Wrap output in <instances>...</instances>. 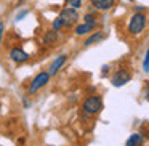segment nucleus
<instances>
[{
    "instance_id": "nucleus-1",
    "label": "nucleus",
    "mask_w": 149,
    "mask_h": 146,
    "mask_svg": "<svg viewBox=\"0 0 149 146\" xmlns=\"http://www.w3.org/2000/svg\"><path fill=\"white\" fill-rule=\"evenodd\" d=\"M82 109L88 116H96L101 109H103V100L100 95H91V96L85 98L82 103Z\"/></svg>"
},
{
    "instance_id": "nucleus-2",
    "label": "nucleus",
    "mask_w": 149,
    "mask_h": 146,
    "mask_svg": "<svg viewBox=\"0 0 149 146\" xmlns=\"http://www.w3.org/2000/svg\"><path fill=\"white\" fill-rule=\"evenodd\" d=\"M146 23H148V18H146L144 13H136L133 15L132 18H130L128 21V32L132 34V36H138V34H141L143 31H144L146 27Z\"/></svg>"
},
{
    "instance_id": "nucleus-3",
    "label": "nucleus",
    "mask_w": 149,
    "mask_h": 146,
    "mask_svg": "<svg viewBox=\"0 0 149 146\" xmlns=\"http://www.w3.org/2000/svg\"><path fill=\"white\" fill-rule=\"evenodd\" d=\"M50 77H52V75H50L48 71H40L39 74H37L36 77L32 79L29 88H27V93H29V95H36L37 92L40 90V88H43L47 84H48Z\"/></svg>"
},
{
    "instance_id": "nucleus-4",
    "label": "nucleus",
    "mask_w": 149,
    "mask_h": 146,
    "mask_svg": "<svg viewBox=\"0 0 149 146\" xmlns=\"http://www.w3.org/2000/svg\"><path fill=\"white\" fill-rule=\"evenodd\" d=\"M59 18L63 20L64 23V27H72L79 20V13L75 8H71V7H66L59 11Z\"/></svg>"
},
{
    "instance_id": "nucleus-5",
    "label": "nucleus",
    "mask_w": 149,
    "mask_h": 146,
    "mask_svg": "<svg viewBox=\"0 0 149 146\" xmlns=\"http://www.w3.org/2000/svg\"><path fill=\"white\" fill-rule=\"evenodd\" d=\"M130 80H132V74H130L127 69H117L112 74V77H111V84H112L114 87H123V85L128 84Z\"/></svg>"
},
{
    "instance_id": "nucleus-6",
    "label": "nucleus",
    "mask_w": 149,
    "mask_h": 146,
    "mask_svg": "<svg viewBox=\"0 0 149 146\" xmlns=\"http://www.w3.org/2000/svg\"><path fill=\"white\" fill-rule=\"evenodd\" d=\"M88 2L96 11H109L114 8L117 0H88Z\"/></svg>"
},
{
    "instance_id": "nucleus-7",
    "label": "nucleus",
    "mask_w": 149,
    "mask_h": 146,
    "mask_svg": "<svg viewBox=\"0 0 149 146\" xmlns=\"http://www.w3.org/2000/svg\"><path fill=\"white\" fill-rule=\"evenodd\" d=\"M10 59L13 63H18V64H21V63H26L27 59H29V55H27L26 52H24L23 48H19V47H15V48L10 50Z\"/></svg>"
},
{
    "instance_id": "nucleus-8",
    "label": "nucleus",
    "mask_w": 149,
    "mask_h": 146,
    "mask_svg": "<svg viewBox=\"0 0 149 146\" xmlns=\"http://www.w3.org/2000/svg\"><path fill=\"white\" fill-rule=\"evenodd\" d=\"M106 39V32L104 31H93V32L90 34V36L85 39L84 45L85 47H91V45H96V43L103 42V40Z\"/></svg>"
},
{
    "instance_id": "nucleus-9",
    "label": "nucleus",
    "mask_w": 149,
    "mask_h": 146,
    "mask_svg": "<svg viewBox=\"0 0 149 146\" xmlns=\"http://www.w3.org/2000/svg\"><path fill=\"white\" fill-rule=\"evenodd\" d=\"M66 61H68V56H66V55H59V56H56V58L53 59V63L50 64V68H48L50 75H56V74H58L59 69H61L63 66L66 64Z\"/></svg>"
},
{
    "instance_id": "nucleus-10",
    "label": "nucleus",
    "mask_w": 149,
    "mask_h": 146,
    "mask_svg": "<svg viewBox=\"0 0 149 146\" xmlns=\"http://www.w3.org/2000/svg\"><path fill=\"white\" fill-rule=\"evenodd\" d=\"M98 26H95V24H88V23H82V24H77L74 29L75 36L79 37H84V36H90L91 32H93L95 29H96Z\"/></svg>"
},
{
    "instance_id": "nucleus-11",
    "label": "nucleus",
    "mask_w": 149,
    "mask_h": 146,
    "mask_svg": "<svg viewBox=\"0 0 149 146\" xmlns=\"http://www.w3.org/2000/svg\"><path fill=\"white\" fill-rule=\"evenodd\" d=\"M143 143H144V135L141 132H136L128 136L125 146H143Z\"/></svg>"
},
{
    "instance_id": "nucleus-12",
    "label": "nucleus",
    "mask_w": 149,
    "mask_h": 146,
    "mask_svg": "<svg viewBox=\"0 0 149 146\" xmlns=\"http://www.w3.org/2000/svg\"><path fill=\"white\" fill-rule=\"evenodd\" d=\"M56 40H58V32H56L55 29L47 31V32L43 34V43H45V45H53V43H56Z\"/></svg>"
},
{
    "instance_id": "nucleus-13",
    "label": "nucleus",
    "mask_w": 149,
    "mask_h": 146,
    "mask_svg": "<svg viewBox=\"0 0 149 146\" xmlns=\"http://www.w3.org/2000/svg\"><path fill=\"white\" fill-rule=\"evenodd\" d=\"M84 23H88V24H95V26H98V16L93 13H87L84 16Z\"/></svg>"
},
{
    "instance_id": "nucleus-14",
    "label": "nucleus",
    "mask_w": 149,
    "mask_h": 146,
    "mask_svg": "<svg viewBox=\"0 0 149 146\" xmlns=\"http://www.w3.org/2000/svg\"><path fill=\"white\" fill-rule=\"evenodd\" d=\"M63 27H64V23H63V20L58 16L55 21H53V24H52V29H55L56 32H58V31H61Z\"/></svg>"
},
{
    "instance_id": "nucleus-15",
    "label": "nucleus",
    "mask_w": 149,
    "mask_h": 146,
    "mask_svg": "<svg viewBox=\"0 0 149 146\" xmlns=\"http://www.w3.org/2000/svg\"><path fill=\"white\" fill-rule=\"evenodd\" d=\"M66 5L71 8H75V10H79V8L82 7V0H66Z\"/></svg>"
},
{
    "instance_id": "nucleus-16",
    "label": "nucleus",
    "mask_w": 149,
    "mask_h": 146,
    "mask_svg": "<svg viewBox=\"0 0 149 146\" xmlns=\"http://www.w3.org/2000/svg\"><path fill=\"white\" fill-rule=\"evenodd\" d=\"M143 71L149 72V48L146 50V55H144V61H143Z\"/></svg>"
},
{
    "instance_id": "nucleus-17",
    "label": "nucleus",
    "mask_w": 149,
    "mask_h": 146,
    "mask_svg": "<svg viewBox=\"0 0 149 146\" xmlns=\"http://www.w3.org/2000/svg\"><path fill=\"white\" fill-rule=\"evenodd\" d=\"M27 13H29V10H23V11H19V13L16 15V18H15V21H21L23 18H26V16H27Z\"/></svg>"
},
{
    "instance_id": "nucleus-18",
    "label": "nucleus",
    "mask_w": 149,
    "mask_h": 146,
    "mask_svg": "<svg viewBox=\"0 0 149 146\" xmlns=\"http://www.w3.org/2000/svg\"><path fill=\"white\" fill-rule=\"evenodd\" d=\"M3 32H5V24L0 21V45H2V39H3Z\"/></svg>"
},
{
    "instance_id": "nucleus-19",
    "label": "nucleus",
    "mask_w": 149,
    "mask_h": 146,
    "mask_svg": "<svg viewBox=\"0 0 149 146\" xmlns=\"http://www.w3.org/2000/svg\"><path fill=\"white\" fill-rule=\"evenodd\" d=\"M133 10H135L136 13H143V11H144V7H143V5H135Z\"/></svg>"
},
{
    "instance_id": "nucleus-20",
    "label": "nucleus",
    "mask_w": 149,
    "mask_h": 146,
    "mask_svg": "<svg viewBox=\"0 0 149 146\" xmlns=\"http://www.w3.org/2000/svg\"><path fill=\"white\" fill-rule=\"evenodd\" d=\"M107 71H109V66L104 64V66H103V75H106V74H107Z\"/></svg>"
},
{
    "instance_id": "nucleus-21",
    "label": "nucleus",
    "mask_w": 149,
    "mask_h": 146,
    "mask_svg": "<svg viewBox=\"0 0 149 146\" xmlns=\"http://www.w3.org/2000/svg\"><path fill=\"white\" fill-rule=\"evenodd\" d=\"M0 96H2V95H0Z\"/></svg>"
}]
</instances>
